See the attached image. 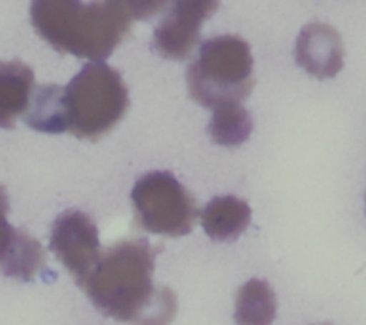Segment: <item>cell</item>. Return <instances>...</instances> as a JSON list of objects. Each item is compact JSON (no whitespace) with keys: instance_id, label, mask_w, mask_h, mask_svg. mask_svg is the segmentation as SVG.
Listing matches in <instances>:
<instances>
[{"instance_id":"5bb4252c","label":"cell","mask_w":366,"mask_h":325,"mask_svg":"<svg viewBox=\"0 0 366 325\" xmlns=\"http://www.w3.org/2000/svg\"><path fill=\"white\" fill-rule=\"evenodd\" d=\"M252 132L250 113L242 104H231L213 109L209 134L214 143L224 146H238L249 139Z\"/></svg>"},{"instance_id":"8992f818","label":"cell","mask_w":366,"mask_h":325,"mask_svg":"<svg viewBox=\"0 0 366 325\" xmlns=\"http://www.w3.org/2000/svg\"><path fill=\"white\" fill-rule=\"evenodd\" d=\"M50 249L61 264L74 275L77 284H81L102 254L95 221L77 209L61 213L54 220Z\"/></svg>"},{"instance_id":"277c9868","label":"cell","mask_w":366,"mask_h":325,"mask_svg":"<svg viewBox=\"0 0 366 325\" xmlns=\"http://www.w3.org/2000/svg\"><path fill=\"white\" fill-rule=\"evenodd\" d=\"M254 59L249 43L239 36H214L200 46L188 68V91L200 106L217 109L242 104L254 88Z\"/></svg>"},{"instance_id":"3957f363","label":"cell","mask_w":366,"mask_h":325,"mask_svg":"<svg viewBox=\"0 0 366 325\" xmlns=\"http://www.w3.org/2000/svg\"><path fill=\"white\" fill-rule=\"evenodd\" d=\"M63 109L66 132L95 141L127 113V86L109 64L88 63L63 88Z\"/></svg>"},{"instance_id":"30bf717a","label":"cell","mask_w":366,"mask_h":325,"mask_svg":"<svg viewBox=\"0 0 366 325\" xmlns=\"http://www.w3.org/2000/svg\"><path fill=\"white\" fill-rule=\"evenodd\" d=\"M46 254L41 243L24 229L11 231L9 238L0 246V270L18 281H32L45 268Z\"/></svg>"},{"instance_id":"8fae6325","label":"cell","mask_w":366,"mask_h":325,"mask_svg":"<svg viewBox=\"0 0 366 325\" xmlns=\"http://www.w3.org/2000/svg\"><path fill=\"white\" fill-rule=\"evenodd\" d=\"M252 211L243 199L238 196H217L200 213L204 231L218 241L234 239L249 227Z\"/></svg>"},{"instance_id":"52a82bcc","label":"cell","mask_w":366,"mask_h":325,"mask_svg":"<svg viewBox=\"0 0 366 325\" xmlns=\"http://www.w3.org/2000/svg\"><path fill=\"white\" fill-rule=\"evenodd\" d=\"M218 7L217 2H177L172 13L154 31V45L168 59H186L197 46L204 20Z\"/></svg>"},{"instance_id":"7c38bea8","label":"cell","mask_w":366,"mask_h":325,"mask_svg":"<svg viewBox=\"0 0 366 325\" xmlns=\"http://www.w3.org/2000/svg\"><path fill=\"white\" fill-rule=\"evenodd\" d=\"M277 314V296L268 282L250 279L236 293L234 320L238 325H272Z\"/></svg>"},{"instance_id":"9a60e30c","label":"cell","mask_w":366,"mask_h":325,"mask_svg":"<svg viewBox=\"0 0 366 325\" xmlns=\"http://www.w3.org/2000/svg\"><path fill=\"white\" fill-rule=\"evenodd\" d=\"M7 211H9V202H7L6 189L0 186V246L6 243V239L9 238L11 231H13V227L7 224V218H6Z\"/></svg>"},{"instance_id":"9c48e42d","label":"cell","mask_w":366,"mask_h":325,"mask_svg":"<svg viewBox=\"0 0 366 325\" xmlns=\"http://www.w3.org/2000/svg\"><path fill=\"white\" fill-rule=\"evenodd\" d=\"M34 91V71L24 61H0V127H14Z\"/></svg>"},{"instance_id":"4fadbf2b","label":"cell","mask_w":366,"mask_h":325,"mask_svg":"<svg viewBox=\"0 0 366 325\" xmlns=\"http://www.w3.org/2000/svg\"><path fill=\"white\" fill-rule=\"evenodd\" d=\"M29 127L34 131L59 134L66 132L63 109V88L56 84L38 86L32 91L31 102L24 114Z\"/></svg>"},{"instance_id":"ba28073f","label":"cell","mask_w":366,"mask_h":325,"mask_svg":"<svg viewBox=\"0 0 366 325\" xmlns=\"http://www.w3.org/2000/svg\"><path fill=\"white\" fill-rule=\"evenodd\" d=\"M295 57L307 74L318 79L335 77L343 68V41L335 27L313 21L300 31Z\"/></svg>"},{"instance_id":"7a4b0ae2","label":"cell","mask_w":366,"mask_h":325,"mask_svg":"<svg viewBox=\"0 0 366 325\" xmlns=\"http://www.w3.org/2000/svg\"><path fill=\"white\" fill-rule=\"evenodd\" d=\"M163 2H99L39 0L31 7L38 34L56 50L102 63L124 41L136 18L157 13Z\"/></svg>"},{"instance_id":"5b68a950","label":"cell","mask_w":366,"mask_h":325,"mask_svg":"<svg viewBox=\"0 0 366 325\" xmlns=\"http://www.w3.org/2000/svg\"><path fill=\"white\" fill-rule=\"evenodd\" d=\"M132 206L139 227L177 238L192 232L199 209L192 193L170 171H149L136 181Z\"/></svg>"},{"instance_id":"6da1fadb","label":"cell","mask_w":366,"mask_h":325,"mask_svg":"<svg viewBox=\"0 0 366 325\" xmlns=\"http://www.w3.org/2000/svg\"><path fill=\"white\" fill-rule=\"evenodd\" d=\"M154 252L147 239H124L100 254L81 282L93 306L106 316L129 325H170L177 296L154 284Z\"/></svg>"}]
</instances>
